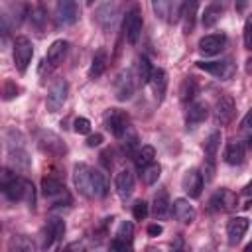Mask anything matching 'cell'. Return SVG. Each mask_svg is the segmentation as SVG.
<instances>
[{
	"label": "cell",
	"instance_id": "1",
	"mask_svg": "<svg viewBox=\"0 0 252 252\" xmlns=\"http://www.w3.org/2000/svg\"><path fill=\"white\" fill-rule=\"evenodd\" d=\"M6 148H8V158L10 161L18 167V169H30L32 159L28 154V146H26V138L20 130L10 128L6 132Z\"/></svg>",
	"mask_w": 252,
	"mask_h": 252
},
{
	"label": "cell",
	"instance_id": "2",
	"mask_svg": "<svg viewBox=\"0 0 252 252\" xmlns=\"http://www.w3.org/2000/svg\"><path fill=\"white\" fill-rule=\"evenodd\" d=\"M24 189H26V179L12 173L8 167L2 169V193L10 201H24Z\"/></svg>",
	"mask_w": 252,
	"mask_h": 252
},
{
	"label": "cell",
	"instance_id": "3",
	"mask_svg": "<svg viewBox=\"0 0 252 252\" xmlns=\"http://www.w3.org/2000/svg\"><path fill=\"white\" fill-rule=\"evenodd\" d=\"M33 57V45L26 35H18L14 39V65L20 73H26Z\"/></svg>",
	"mask_w": 252,
	"mask_h": 252
},
{
	"label": "cell",
	"instance_id": "4",
	"mask_svg": "<svg viewBox=\"0 0 252 252\" xmlns=\"http://www.w3.org/2000/svg\"><path fill=\"white\" fill-rule=\"evenodd\" d=\"M35 142H37V146H39L43 152H47V154H51V156H65V154H67L65 142H63L55 132H51V130H39V132L35 134Z\"/></svg>",
	"mask_w": 252,
	"mask_h": 252
},
{
	"label": "cell",
	"instance_id": "5",
	"mask_svg": "<svg viewBox=\"0 0 252 252\" xmlns=\"http://www.w3.org/2000/svg\"><path fill=\"white\" fill-rule=\"evenodd\" d=\"M219 146H220V132L215 130L207 136L205 144H203V150H205V175L203 179L205 181H211L213 179V171H215V158H217V152H219Z\"/></svg>",
	"mask_w": 252,
	"mask_h": 252
},
{
	"label": "cell",
	"instance_id": "6",
	"mask_svg": "<svg viewBox=\"0 0 252 252\" xmlns=\"http://www.w3.org/2000/svg\"><path fill=\"white\" fill-rule=\"evenodd\" d=\"M73 181L77 191L85 197V199H94V191H93V169L87 163H77L73 169Z\"/></svg>",
	"mask_w": 252,
	"mask_h": 252
},
{
	"label": "cell",
	"instance_id": "7",
	"mask_svg": "<svg viewBox=\"0 0 252 252\" xmlns=\"http://www.w3.org/2000/svg\"><path fill=\"white\" fill-rule=\"evenodd\" d=\"M142 26H144V20H142V12L138 6H132L126 16H124V22H122V30H124V35L130 43H136L140 39V33H142Z\"/></svg>",
	"mask_w": 252,
	"mask_h": 252
},
{
	"label": "cell",
	"instance_id": "8",
	"mask_svg": "<svg viewBox=\"0 0 252 252\" xmlns=\"http://www.w3.org/2000/svg\"><path fill=\"white\" fill-rule=\"evenodd\" d=\"M67 49H69V41H67V39H55V41L49 45L47 55L43 57V61H41V65H39V73H45V69H47V73H49L51 69H55V67L63 61V57L67 55Z\"/></svg>",
	"mask_w": 252,
	"mask_h": 252
},
{
	"label": "cell",
	"instance_id": "9",
	"mask_svg": "<svg viewBox=\"0 0 252 252\" xmlns=\"http://www.w3.org/2000/svg\"><path fill=\"white\" fill-rule=\"evenodd\" d=\"M183 6H185V2H167V0H156V2H152V8H154L156 16L161 18V20H167L169 24H175V22L181 20Z\"/></svg>",
	"mask_w": 252,
	"mask_h": 252
},
{
	"label": "cell",
	"instance_id": "10",
	"mask_svg": "<svg viewBox=\"0 0 252 252\" xmlns=\"http://www.w3.org/2000/svg\"><path fill=\"white\" fill-rule=\"evenodd\" d=\"M67 93H69V85L65 79H57L51 87H49V93H47V98H45V108L47 112H57L63 102L67 100Z\"/></svg>",
	"mask_w": 252,
	"mask_h": 252
},
{
	"label": "cell",
	"instance_id": "11",
	"mask_svg": "<svg viewBox=\"0 0 252 252\" xmlns=\"http://www.w3.org/2000/svg\"><path fill=\"white\" fill-rule=\"evenodd\" d=\"M236 205H238V197L230 189H219V191H215V195L209 201V209L211 211H234Z\"/></svg>",
	"mask_w": 252,
	"mask_h": 252
},
{
	"label": "cell",
	"instance_id": "12",
	"mask_svg": "<svg viewBox=\"0 0 252 252\" xmlns=\"http://www.w3.org/2000/svg\"><path fill=\"white\" fill-rule=\"evenodd\" d=\"M77 20V4L71 0H59L55 6V24L61 26H71Z\"/></svg>",
	"mask_w": 252,
	"mask_h": 252
},
{
	"label": "cell",
	"instance_id": "13",
	"mask_svg": "<svg viewBox=\"0 0 252 252\" xmlns=\"http://www.w3.org/2000/svg\"><path fill=\"white\" fill-rule=\"evenodd\" d=\"M197 67L219 79H230L234 73V65L228 59L226 61H197Z\"/></svg>",
	"mask_w": 252,
	"mask_h": 252
},
{
	"label": "cell",
	"instance_id": "14",
	"mask_svg": "<svg viewBox=\"0 0 252 252\" xmlns=\"http://www.w3.org/2000/svg\"><path fill=\"white\" fill-rule=\"evenodd\" d=\"M234 114H236V106H234L232 96H220L217 100V106H215V118H217V122L220 126H226V124L232 122Z\"/></svg>",
	"mask_w": 252,
	"mask_h": 252
},
{
	"label": "cell",
	"instance_id": "15",
	"mask_svg": "<svg viewBox=\"0 0 252 252\" xmlns=\"http://www.w3.org/2000/svg\"><path fill=\"white\" fill-rule=\"evenodd\" d=\"M226 45V35L224 33H209L199 39V51L203 55H217L222 51Z\"/></svg>",
	"mask_w": 252,
	"mask_h": 252
},
{
	"label": "cell",
	"instance_id": "16",
	"mask_svg": "<svg viewBox=\"0 0 252 252\" xmlns=\"http://www.w3.org/2000/svg\"><path fill=\"white\" fill-rule=\"evenodd\" d=\"M171 215L183 224H191L195 220V217H197L195 207L189 203V199H175L171 203Z\"/></svg>",
	"mask_w": 252,
	"mask_h": 252
},
{
	"label": "cell",
	"instance_id": "17",
	"mask_svg": "<svg viewBox=\"0 0 252 252\" xmlns=\"http://www.w3.org/2000/svg\"><path fill=\"white\" fill-rule=\"evenodd\" d=\"M248 224H250V220L246 217H234V219L228 220V224H226V236H228V244L230 246H236L242 240L244 232L248 230Z\"/></svg>",
	"mask_w": 252,
	"mask_h": 252
},
{
	"label": "cell",
	"instance_id": "18",
	"mask_svg": "<svg viewBox=\"0 0 252 252\" xmlns=\"http://www.w3.org/2000/svg\"><path fill=\"white\" fill-rule=\"evenodd\" d=\"M203 185H205L203 173H199L197 169H189V171L183 175V189H185V193H187L191 199H197V197L201 195Z\"/></svg>",
	"mask_w": 252,
	"mask_h": 252
},
{
	"label": "cell",
	"instance_id": "19",
	"mask_svg": "<svg viewBox=\"0 0 252 252\" xmlns=\"http://www.w3.org/2000/svg\"><path fill=\"white\" fill-rule=\"evenodd\" d=\"M106 128L112 132V136L122 138L128 132V116L122 110H112L106 118Z\"/></svg>",
	"mask_w": 252,
	"mask_h": 252
},
{
	"label": "cell",
	"instance_id": "20",
	"mask_svg": "<svg viewBox=\"0 0 252 252\" xmlns=\"http://www.w3.org/2000/svg\"><path fill=\"white\" fill-rule=\"evenodd\" d=\"M116 14H118V6L112 4V2H104L96 8V22L104 28V30H110L114 26V20H116Z\"/></svg>",
	"mask_w": 252,
	"mask_h": 252
},
{
	"label": "cell",
	"instance_id": "21",
	"mask_svg": "<svg viewBox=\"0 0 252 252\" xmlns=\"http://www.w3.org/2000/svg\"><path fill=\"white\" fill-rule=\"evenodd\" d=\"M207 116H209V106H207V102H203V100H195V102L189 104L187 114H185V120H187V126L193 128L195 124H201Z\"/></svg>",
	"mask_w": 252,
	"mask_h": 252
},
{
	"label": "cell",
	"instance_id": "22",
	"mask_svg": "<svg viewBox=\"0 0 252 252\" xmlns=\"http://www.w3.org/2000/svg\"><path fill=\"white\" fill-rule=\"evenodd\" d=\"M150 85H152V91H154V96L158 102L163 100L165 96V91H167V73L163 69H154L152 73V79H150Z\"/></svg>",
	"mask_w": 252,
	"mask_h": 252
},
{
	"label": "cell",
	"instance_id": "23",
	"mask_svg": "<svg viewBox=\"0 0 252 252\" xmlns=\"http://www.w3.org/2000/svg\"><path fill=\"white\" fill-rule=\"evenodd\" d=\"M116 98L118 100H128L134 93V79H132V73L130 71H124L118 75L116 79Z\"/></svg>",
	"mask_w": 252,
	"mask_h": 252
},
{
	"label": "cell",
	"instance_id": "24",
	"mask_svg": "<svg viewBox=\"0 0 252 252\" xmlns=\"http://www.w3.org/2000/svg\"><path fill=\"white\" fill-rule=\"evenodd\" d=\"M116 191L122 199H128L134 191V173L130 169H122L116 175Z\"/></svg>",
	"mask_w": 252,
	"mask_h": 252
},
{
	"label": "cell",
	"instance_id": "25",
	"mask_svg": "<svg viewBox=\"0 0 252 252\" xmlns=\"http://www.w3.org/2000/svg\"><path fill=\"white\" fill-rule=\"evenodd\" d=\"M106 63H108V53L104 47L96 49L94 55H93V61H91V69H89V77L91 79H98L104 69H106Z\"/></svg>",
	"mask_w": 252,
	"mask_h": 252
},
{
	"label": "cell",
	"instance_id": "26",
	"mask_svg": "<svg viewBox=\"0 0 252 252\" xmlns=\"http://www.w3.org/2000/svg\"><path fill=\"white\" fill-rule=\"evenodd\" d=\"M171 209V203H169V197H167V191H158L156 197H154V203H152V215L156 219H165L167 213Z\"/></svg>",
	"mask_w": 252,
	"mask_h": 252
},
{
	"label": "cell",
	"instance_id": "27",
	"mask_svg": "<svg viewBox=\"0 0 252 252\" xmlns=\"http://www.w3.org/2000/svg\"><path fill=\"white\" fill-rule=\"evenodd\" d=\"M33 250H35V246H33L32 238L26 234H14L8 240V252H33Z\"/></svg>",
	"mask_w": 252,
	"mask_h": 252
},
{
	"label": "cell",
	"instance_id": "28",
	"mask_svg": "<svg viewBox=\"0 0 252 252\" xmlns=\"http://www.w3.org/2000/svg\"><path fill=\"white\" fill-rule=\"evenodd\" d=\"M224 159L230 165H240L244 161V144L242 142H230L224 150Z\"/></svg>",
	"mask_w": 252,
	"mask_h": 252
},
{
	"label": "cell",
	"instance_id": "29",
	"mask_svg": "<svg viewBox=\"0 0 252 252\" xmlns=\"http://www.w3.org/2000/svg\"><path fill=\"white\" fill-rule=\"evenodd\" d=\"M222 10H224V6H222L220 2H213V4H209V6L205 8L203 16H201V20H203V26H205V28H211V26H215V24L219 22V18H220Z\"/></svg>",
	"mask_w": 252,
	"mask_h": 252
},
{
	"label": "cell",
	"instance_id": "30",
	"mask_svg": "<svg viewBox=\"0 0 252 252\" xmlns=\"http://www.w3.org/2000/svg\"><path fill=\"white\" fill-rule=\"evenodd\" d=\"M154 158H156L154 146H142V148L136 152V156H134V163H136V167L142 171L144 167H148L150 163H154Z\"/></svg>",
	"mask_w": 252,
	"mask_h": 252
},
{
	"label": "cell",
	"instance_id": "31",
	"mask_svg": "<svg viewBox=\"0 0 252 252\" xmlns=\"http://www.w3.org/2000/svg\"><path fill=\"white\" fill-rule=\"evenodd\" d=\"M152 73H154V69H152L150 61H148L146 57H140V59L136 61V81H138L140 85H148L150 79H152Z\"/></svg>",
	"mask_w": 252,
	"mask_h": 252
},
{
	"label": "cell",
	"instance_id": "32",
	"mask_svg": "<svg viewBox=\"0 0 252 252\" xmlns=\"http://www.w3.org/2000/svg\"><path fill=\"white\" fill-rule=\"evenodd\" d=\"M195 94H197V81H195V77H185L183 83H181V87H179V96H181V100H183L185 104H189V102L195 98Z\"/></svg>",
	"mask_w": 252,
	"mask_h": 252
},
{
	"label": "cell",
	"instance_id": "33",
	"mask_svg": "<svg viewBox=\"0 0 252 252\" xmlns=\"http://www.w3.org/2000/svg\"><path fill=\"white\" fill-rule=\"evenodd\" d=\"M93 191H94V197H98V199L106 197V193H108V181H106L104 173L98 169H93Z\"/></svg>",
	"mask_w": 252,
	"mask_h": 252
},
{
	"label": "cell",
	"instance_id": "34",
	"mask_svg": "<svg viewBox=\"0 0 252 252\" xmlns=\"http://www.w3.org/2000/svg\"><path fill=\"white\" fill-rule=\"evenodd\" d=\"M197 8H199L197 2H185V6H183V14H181V18H183V22H185V33H191V30H193V26H195V14H197Z\"/></svg>",
	"mask_w": 252,
	"mask_h": 252
},
{
	"label": "cell",
	"instance_id": "35",
	"mask_svg": "<svg viewBox=\"0 0 252 252\" xmlns=\"http://www.w3.org/2000/svg\"><path fill=\"white\" fill-rule=\"evenodd\" d=\"M140 175H142V179H144L146 185H154V183L159 179V175H161V165L154 161V163H150L148 167H144Z\"/></svg>",
	"mask_w": 252,
	"mask_h": 252
},
{
	"label": "cell",
	"instance_id": "36",
	"mask_svg": "<svg viewBox=\"0 0 252 252\" xmlns=\"http://www.w3.org/2000/svg\"><path fill=\"white\" fill-rule=\"evenodd\" d=\"M122 150H124V154L126 156H130V158H134L136 156V152L140 150V144H138V136H136V132H126V138H124V142H122Z\"/></svg>",
	"mask_w": 252,
	"mask_h": 252
},
{
	"label": "cell",
	"instance_id": "37",
	"mask_svg": "<svg viewBox=\"0 0 252 252\" xmlns=\"http://www.w3.org/2000/svg\"><path fill=\"white\" fill-rule=\"evenodd\" d=\"M114 238L132 244V240H134V224H132L130 220H122V222L118 224V230H116V236H114Z\"/></svg>",
	"mask_w": 252,
	"mask_h": 252
},
{
	"label": "cell",
	"instance_id": "38",
	"mask_svg": "<svg viewBox=\"0 0 252 252\" xmlns=\"http://www.w3.org/2000/svg\"><path fill=\"white\" fill-rule=\"evenodd\" d=\"M45 226L55 234V238H57V240L65 234V220H63V219H59V217H51V219H47Z\"/></svg>",
	"mask_w": 252,
	"mask_h": 252
},
{
	"label": "cell",
	"instance_id": "39",
	"mask_svg": "<svg viewBox=\"0 0 252 252\" xmlns=\"http://www.w3.org/2000/svg\"><path fill=\"white\" fill-rule=\"evenodd\" d=\"M30 18H32V24H33L37 30H41L43 24H45V20H47V12H45L43 6H35V8H32Z\"/></svg>",
	"mask_w": 252,
	"mask_h": 252
},
{
	"label": "cell",
	"instance_id": "40",
	"mask_svg": "<svg viewBox=\"0 0 252 252\" xmlns=\"http://www.w3.org/2000/svg\"><path fill=\"white\" fill-rule=\"evenodd\" d=\"M148 213H150V207H148L146 201H136V203H134V207H132V217H134L136 220H144V219L148 217Z\"/></svg>",
	"mask_w": 252,
	"mask_h": 252
},
{
	"label": "cell",
	"instance_id": "41",
	"mask_svg": "<svg viewBox=\"0 0 252 252\" xmlns=\"http://www.w3.org/2000/svg\"><path fill=\"white\" fill-rule=\"evenodd\" d=\"M53 242H57V238H55V234L47 228V226H43L41 228V232H39V248H43V250H47Z\"/></svg>",
	"mask_w": 252,
	"mask_h": 252
},
{
	"label": "cell",
	"instance_id": "42",
	"mask_svg": "<svg viewBox=\"0 0 252 252\" xmlns=\"http://www.w3.org/2000/svg\"><path fill=\"white\" fill-rule=\"evenodd\" d=\"M24 201L33 209V205H35V187H33V183L30 181V179H26V189H24Z\"/></svg>",
	"mask_w": 252,
	"mask_h": 252
},
{
	"label": "cell",
	"instance_id": "43",
	"mask_svg": "<svg viewBox=\"0 0 252 252\" xmlns=\"http://www.w3.org/2000/svg\"><path fill=\"white\" fill-rule=\"evenodd\" d=\"M73 128H75L77 134H89V132H91V122H89V118L79 116V118H75Z\"/></svg>",
	"mask_w": 252,
	"mask_h": 252
},
{
	"label": "cell",
	"instance_id": "44",
	"mask_svg": "<svg viewBox=\"0 0 252 252\" xmlns=\"http://www.w3.org/2000/svg\"><path fill=\"white\" fill-rule=\"evenodd\" d=\"M244 47L252 51V14L244 22Z\"/></svg>",
	"mask_w": 252,
	"mask_h": 252
},
{
	"label": "cell",
	"instance_id": "45",
	"mask_svg": "<svg viewBox=\"0 0 252 252\" xmlns=\"http://www.w3.org/2000/svg\"><path fill=\"white\" fill-rule=\"evenodd\" d=\"M240 126H242V130H244L246 136H248V146L252 148V110L242 118V124H240Z\"/></svg>",
	"mask_w": 252,
	"mask_h": 252
},
{
	"label": "cell",
	"instance_id": "46",
	"mask_svg": "<svg viewBox=\"0 0 252 252\" xmlns=\"http://www.w3.org/2000/svg\"><path fill=\"white\" fill-rule=\"evenodd\" d=\"M110 252H132V244L122 242V240H118V238H112V242H110Z\"/></svg>",
	"mask_w": 252,
	"mask_h": 252
},
{
	"label": "cell",
	"instance_id": "47",
	"mask_svg": "<svg viewBox=\"0 0 252 252\" xmlns=\"http://www.w3.org/2000/svg\"><path fill=\"white\" fill-rule=\"evenodd\" d=\"M16 93H18V87H16L12 81H6V85H4V98L10 100V98L16 96Z\"/></svg>",
	"mask_w": 252,
	"mask_h": 252
},
{
	"label": "cell",
	"instance_id": "48",
	"mask_svg": "<svg viewBox=\"0 0 252 252\" xmlns=\"http://www.w3.org/2000/svg\"><path fill=\"white\" fill-rule=\"evenodd\" d=\"M102 144V134H91L89 138H87V146L89 148H96V146H100Z\"/></svg>",
	"mask_w": 252,
	"mask_h": 252
},
{
	"label": "cell",
	"instance_id": "49",
	"mask_svg": "<svg viewBox=\"0 0 252 252\" xmlns=\"http://www.w3.org/2000/svg\"><path fill=\"white\" fill-rule=\"evenodd\" d=\"M100 161H102V165H104L106 169H110V167H112V150H104V152L100 154Z\"/></svg>",
	"mask_w": 252,
	"mask_h": 252
},
{
	"label": "cell",
	"instance_id": "50",
	"mask_svg": "<svg viewBox=\"0 0 252 252\" xmlns=\"http://www.w3.org/2000/svg\"><path fill=\"white\" fill-rule=\"evenodd\" d=\"M161 232H163L161 224H150V226H148V234H150V236H159Z\"/></svg>",
	"mask_w": 252,
	"mask_h": 252
},
{
	"label": "cell",
	"instance_id": "51",
	"mask_svg": "<svg viewBox=\"0 0 252 252\" xmlns=\"http://www.w3.org/2000/svg\"><path fill=\"white\" fill-rule=\"evenodd\" d=\"M246 71H248V73H252V59H248V61H246Z\"/></svg>",
	"mask_w": 252,
	"mask_h": 252
},
{
	"label": "cell",
	"instance_id": "52",
	"mask_svg": "<svg viewBox=\"0 0 252 252\" xmlns=\"http://www.w3.org/2000/svg\"><path fill=\"white\" fill-rule=\"evenodd\" d=\"M244 252H252V242H250V244H248V246L244 248Z\"/></svg>",
	"mask_w": 252,
	"mask_h": 252
},
{
	"label": "cell",
	"instance_id": "53",
	"mask_svg": "<svg viewBox=\"0 0 252 252\" xmlns=\"http://www.w3.org/2000/svg\"><path fill=\"white\" fill-rule=\"evenodd\" d=\"M146 252H161V250H158V248H148Z\"/></svg>",
	"mask_w": 252,
	"mask_h": 252
},
{
	"label": "cell",
	"instance_id": "54",
	"mask_svg": "<svg viewBox=\"0 0 252 252\" xmlns=\"http://www.w3.org/2000/svg\"><path fill=\"white\" fill-rule=\"evenodd\" d=\"M177 252H187V250H185V248H179V250H177Z\"/></svg>",
	"mask_w": 252,
	"mask_h": 252
}]
</instances>
